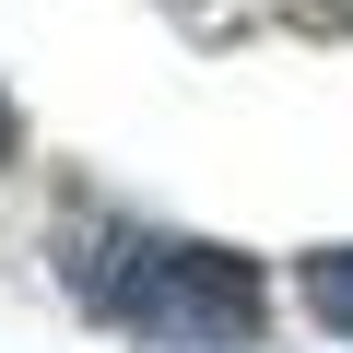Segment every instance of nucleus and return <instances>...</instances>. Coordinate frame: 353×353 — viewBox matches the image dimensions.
<instances>
[{
    "mask_svg": "<svg viewBox=\"0 0 353 353\" xmlns=\"http://www.w3.org/2000/svg\"><path fill=\"white\" fill-rule=\"evenodd\" d=\"M71 294L141 353H248L271 318V283L248 248L176 236V224H118V212L71 236Z\"/></svg>",
    "mask_w": 353,
    "mask_h": 353,
    "instance_id": "obj_1",
    "label": "nucleus"
},
{
    "mask_svg": "<svg viewBox=\"0 0 353 353\" xmlns=\"http://www.w3.org/2000/svg\"><path fill=\"white\" fill-rule=\"evenodd\" d=\"M294 294H306V318H318L330 341H353V248H306Z\"/></svg>",
    "mask_w": 353,
    "mask_h": 353,
    "instance_id": "obj_2",
    "label": "nucleus"
},
{
    "mask_svg": "<svg viewBox=\"0 0 353 353\" xmlns=\"http://www.w3.org/2000/svg\"><path fill=\"white\" fill-rule=\"evenodd\" d=\"M0 165H12V94H0Z\"/></svg>",
    "mask_w": 353,
    "mask_h": 353,
    "instance_id": "obj_3",
    "label": "nucleus"
}]
</instances>
